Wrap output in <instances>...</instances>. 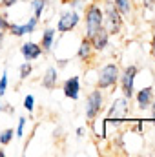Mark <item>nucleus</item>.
I'll return each mask as SVG.
<instances>
[{
    "instance_id": "1",
    "label": "nucleus",
    "mask_w": 155,
    "mask_h": 157,
    "mask_svg": "<svg viewBox=\"0 0 155 157\" xmlns=\"http://www.w3.org/2000/svg\"><path fill=\"white\" fill-rule=\"evenodd\" d=\"M102 13H104V28L106 31L115 37L122 31L124 26V17L120 15V11L115 7V4L112 0H104L102 2Z\"/></svg>"
},
{
    "instance_id": "2",
    "label": "nucleus",
    "mask_w": 155,
    "mask_h": 157,
    "mask_svg": "<svg viewBox=\"0 0 155 157\" xmlns=\"http://www.w3.org/2000/svg\"><path fill=\"white\" fill-rule=\"evenodd\" d=\"M119 75H120V68L117 62H108L104 64L99 71H97V80H95V88L106 91V90H113L119 84Z\"/></svg>"
},
{
    "instance_id": "3",
    "label": "nucleus",
    "mask_w": 155,
    "mask_h": 157,
    "mask_svg": "<svg viewBox=\"0 0 155 157\" xmlns=\"http://www.w3.org/2000/svg\"><path fill=\"white\" fill-rule=\"evenodd\" d=\"M84 37H91L93 33H97L100 28H104V13H102V6L99 4H89L84 11Z\"/></svg>"
},
{
    "instance_id": "4",
    "label": "nucleus",
    "mask_w": 155,
    "mask_h": 157,
    "mask_svg": "<svg viewBox=\"0 0 155 157\" xmlns=\"http://www.w3.org/2000/svg\"><path fill=\"white\" fill-rule=\"evenodd\" d=\"M139 75V68L135 66V64H128L122 71H120V75H119V86H120V91H122V95L126 97V99H133V95H135V78Z\"/></svg>"
},
{
    "instance_id": "5",
    "label": "nucleus",
    "mask_w": 155,
    "mask_h": 157,
    "mask_svg": "<svg viewBox=\"0 0 155 157\" xmlns=\"http://www.w3.org/2000/svg\"><path fill=\"white\" fill-rule=\"evenodd\" d=\"M104 110V91L95 88L88 93L86 97V106H84V113L88 121H93L95 117L100 115V112Z\"/></svg>"
},
{
    "instance_id": "6",
    "label": "nucleus",
    "mask_w": 155,
    "mask_h": 157,
    "mask_svg": "<svg viewBox=\"0 0 155 157\" xmlns=\"http://www.w3.org/2000/svg\"><path fill=\"white\" fill-rule=\"evenodd\" d=\"M80 20H82V17H80V13H78L77 9H66V11H62L60 13V17H59V20H57V33H71V31H75L77 29V26L80 24Z\"/></svg>"
},
{
    "instance_id": "7",
    "label": "nucleus",
    "mask_w": 155,
    "mask_h": 157,
    "mask_svg": "<svg viewBox=\"0 0 155 157\" xmlns=\"http://www.w3.org/2000/svg\"><path fill=\"white\" fill-rule=\"evenodd\" d=\"M130 115V99L115 97L112 101V106L108 108V119H126Z\"/></svg>"
},
{
    "instance_id": "8",
    "label": "nucleus",
    "mask_w": 155,
    "mask_h": 157,
    "mask_svg": "<svg viewBox=\"0 0 155 157\" xmlns=\"http://www.w3.org/2000/svg\"><path fill=\"white\" fill-rule=\"evenodd\" d=\"M135 102H137V108L139 110H148L150 106H152V102L155 101V91H153V88L152 86H142L135 95Z\"/></svg>"
},
{
    "instance_id": "9",
    "label": "nucleus",
    "mask_w": 155,
    "mask_h": 157,
    "mask_svg": "<svg viewBox=\"0 0 155 157\" xmlns=\"http://www.w3.org/2000/svg\"><path fill=\"white\" fill-rule=\"evenodd\" d=\"M20 55H22L24 60L33 62V60H39L40 57L44 55V51H42V48H40L39 42L28 40V42H24V44L20 46Z\"/></svg>"
},
{
    "instance_id": "10",
    "label": "nucleus",
    "mask_w": 155,
    "mask_h": 157,
    "mask_svg": "<svg viewBox=\"0 0 155 157\" xmlns=\"http://www.w3.org/2000/svg\"><path fill=\"white\" fill-rule=\"evenodd\" d=\"M110 39H112V35L106 31V28H100L97 33H93V35L89 37V42H91V46H93V49H95L97 53H102V51H106V48L110 46Z\"/></svg>"
},
{
    "instance_id": "11",
    "label": "nucleus",
    "mask_w": 155,
    "mask_h": 157,
    "mask_svg": "<svg viewBox=\"0 0 155 157\" xmlns=\"http://www.w3.org/2000/svg\"><path fill=\"white\" fill-rule=\"evenodd\" d=\"M62 91H64V97L66 99L77 101L78 97H80V77L73 75V77L66 78L64 84H62Z\"/></svg>"
},
{
    "instance_id": "12",
    "label": "nucleus",
    "mask_w": 155,
    "mask_h": 157,
    "mask_svg": "<svg viewBox=\"0 0 155 157\" xmlns=\"http://www.w3.org/2000/svg\"><path fill=\"white\" fill-rule=\"evenodd\" d=\"M55 40H57V29L55 28H46L42 31V35H40V42H39L42 51L49 53L53 49V46H55Z\"/></svg>"
},
{
    "instance_id": "13",
    "label": "nucleus",
    "mask_w": 155,
    "mask_h": 157,
    "mask_svg": "<svg viewBox=\"0 0 155 157\" xmlns=\"http://www.w3.org/2000/svg\"><path fill=\"white\" fill-rule=\"evenodd\" d=\"M59 84V70L55 66H49L46 68L44 75H42V88L46 90H55Z\"/></svg>"
},
{
    "instance_id": "14",
    "label": "nucleus",
    "mask_w": 155,
    "mask_h": 157,
    "mask_svg": "<svg viewBox=\"0 0 155 157\" xmlns=\"http://www.w3.org/2000/svg\"><path fill=\"white\" fill-rule=\"evenodd\" d=\"M93 53H95V49H93L89 39H88V37H82V39H80V44H78V48H77V57L80 60L86 62V60H89V59L93 57Z\"/></svg>"
},
{
    "instance_id": "15",
    "label": "nucleus",
    "mask_w": 155,
    "mask_h": 157,
    "mask_svg": "<svg viewBox=\"0 0 155 157\" xmlns=\"http://www.w3.org/2000/svg\"><path fill=\"white\" fill-rule=\"evenodd\" d=\"M115 4V7L120 11V15L124 18H130L133 15V2L135 0H112Z\"/></svg>"
},
{
    "instance_id": "16",
    "label": "nucleus",
    "mask_w": 155,
    "mask_h": 157,
    "mask_svg": "<svg viewBox=\"0 0 155 157\" xmlns=\"http://www.w3.org/2000/svg\"><path fill=\"white\" fill-rule=\"evenodd\" d=\"M91 124H93V132H95V137H97V139H106V137H108L106 122H104V121H100L99 117H95L91 121Z\"/></svg>"
},
{
    "instance_id": "17",
    "label": "nucleus",
    "mask_w": 155,
    "mask_h": 157,
    "mask_svg": "<svg viewBox=\"0 0 155 157\" xmlns=\"http://www.w3.org/2000/svg\"><path fill=\"white\" fill-rule=\"evenodd\" d=\"M46 6H47V0H31L29 2V9L33 11V15L37 18L42 17V13L46 11Z\"/></svg>"
},
{
    "instance_id": "18",
    "label": "nucleus",
    "mask_w": 155,
    "mask_h": 157,
    "mask_svg": "<svg viewBox=\"0 0 155 157\" xmlns=\"http://www.w3.org/2000/svg\"><path fill=\"white\" fill-rule=\"evenodd\" d=\"M13 137H15V130L13 128H6L0 132V144L2 146H7L13 143Z\"/></svg>"
},
{
    "instance_id": "19",
    "label": "nucleus",
    "mask_w": 155,
    "mask_h": 157,
    "mask_svg": "<svg viewBox=\"0 0 155 157\" xmlns=\"http://www.w3.org/2000/svg\"><path fill=\"white\" fill-rule=\"evenodd\" d=\"M31 71H33V64L28 62V60H24L20 64V68H18V77H20V80H26V78L31 75Z\"/></svg>"
},
{
    "instance_id": "20",
    "label": "nucleus",
    "mask_w": 155,
    "mask_h": 157,
    "mask_svg": "<svg viewBox=\"0 0 155 157\" xmlns=\"http://www.w3.org/2000/svg\"><path fill=\"white\" fill-rule=\"evenodd\" d=\"M7 31H9L13 37H17V39H20V37L26 35V28H24V24H17V22H11Z\"/></svg>"
},
{
    "instance_id": "21",
    "label": "nucleus",
    "mask_w": 155,
    "mask_h": 157,
    "mask_svg": "<svg viewBox=\"0 0 155 157\" xmlns=\"http://www.w3.org/2000/svg\"><path fill=\"white\" fill-rule=\"evenodd\" d=\"M39 22H40V18H37L35 15H33V17H29V18H28V22L24 24V28H26V35L35 33V31H37V28H39Z\"/></svg>"
},
{
    "instance_id": "22",
    "label": "nucleus",
    "mask_w": 155,
    "mask_h": 157,
    "mask_svg": "<svg viewBox=\"0 0 155 157\" xmlns=\"http://www.w3.org/2000/svg\"><path fill=\"white\" fill-rule=\"evenodd\" d=\"M26 122H28L26 117L18 119V124H17V130H15V137H18V139L24 137V133H26Z\"/></svg>"
},
{
    "instance_id": "23",
    "label": "nucleus",
    "mask_w": 155,
    "mask_h": 157,
    "mask_svg": "<svg viewBox=\"0 0 155 157\" xmlns=\"http://www.w3.org/2000/svg\"><path fill=\"white\" fill-rule=\"evenodd\" d=\"M22 104H24V110H26V112L33 113V110H35V97H33V95H26Z\"/></svg>"
},
{
    "instance_id": "24",
    "label": "nucleus",
    "mask_w": 155,
    "mask_h": 157,
    "mask_svg": "<svg viewBox=\"0 0 155 157\" xmlns=\"http://www.w3.org/2000/svg\"><path fill=\"white\" fill-rule=\"evenodd\" d=\"M7 84H9V78H7V71L4 70V71H2V77H0V97H4V95H6Z\"/></svg>"
},
{
    "instance_id": "25",
    "label": "nucleus",
    "mask_w": 155,
    "mask_h": 157,
    "mask_svg": "<svg viewBox=\"0 0 155 157\" xmlns=\"http://www.w3.org/2000/svg\"><path fill=\"white\" fill-rule=\"evenodd\" d=\"M9 17L6 15V13H0V31L2 33H7V29H9Z\"/></svg>"
},
{
    "instance_id": "26",
    "label": "nucleus",
    "mask_w": 155,
    "mask_h": 157,
    "mask_svg": "<svg viewBox=\"0 0 155 157\" xmlns=\"http://www.w3.org/2000/svg\"><path fill=\"white\" fill-rule=\"evenodd\" d=\"M68 6H70L71 9H77V11H80V9L84 7V2H82V0H68Z\"/></svg>"
},
{
    "instance_id": "27",
    "label": "nucleus",
    "mask_w": 155,
    "mask_h": 157,
    "mask_svg": "<svg viewBox=\"0 0 155 157\" xmlns=\"http://www.w3.org/2000/svg\"><path fill=\"white\" fill-rule=\"evenodd\" d=\"M17 4H18V0H0V7H4V9H11Z\"/></svg>"
},
{
    "instance_id": "28",
    "label": "nucleus",
    "mask_w": 155,
    "mask_h": 157,
    "mask_svg": "<svg viewBox=\"0 0 155 157\" xmlns=\"http://www.w3.org/2000/svg\"><path fill=\"white\" fill-rule=\"evenodd\" d=\"M144 9H153L155 7V0H141Z\"/></svg>"
},
{
    "instance_id": "29",
    "label": "nucleus",
    "mask_w": 155,
    "mask_h": 157,
    "mask_svg": "<svg viewBox=\"0 0 155 157\" xmlns=\"http://www.w3.org/2000/svg\"><path fill=\"white\" fill-rule=\"evenodd\" d=\"M84 133H86V128H84V126H78V128H77V137H78V139H82V137H84Z\"/></svg>"
},
{
    "instance_id": "30",
    "label": "nucleus",
    "mask_w": 155,
    "mask_h": 157,
    "mask_svg": "<svg viewBox=\"0 0 155 157\" xmlns=\"http://www.w3.org/2000/svg\"><path fill=\"white\" fill-rule=\"evenodd\" d=\"M148 110H150V112H152V117L155 119V101H153V102H152V106H150V108H148Z\"/></svg>"
},
{
    "instance_id": "31",
    "label": "nucleus",
    "mask_w": 155,
    "mask_h": 157,
    "mask_svg": "<svg viewBox=\"0 0 155 157\" xmlns=\"http://www.w3.org/2000/svg\"><path fill=\"white\" fill-rule=\"evenodd\" d=\"M152 29H153V35H155V7H153V17H152Z\"/></svg>"
},
{
    "instance_id": "32",
    "label": "nucleus",
    "mask_w": 155,
    "mask_h": 157,
    "mask_svg": "<svg viewBox=\"0 0 155 157\" xmlns=\"http://www.w3.org/2000/svg\"><path fill=\"white\" fill-rule=\"evenodd\" d=\"M4 35H6V33L0 31V49H2V46H4Z\"/></svg>"
},
{
    "instance_id": "33",
    "label": "nucleus",
    "mask_w": 155,
    "mask_h": 157,
    "mask_svg": "<svg viewBox=\"0 0 155 157\" xmlns=\"http://www.w3.org/2000/svg\"><path fill=\"white\" fill-rule=\"evenodd\" d=\"M0 157H6V152H4L2 148H0Z\"/></svg>"
},
{
    "instance_id": "34",
    "label": "nucleus",
    "mask_w": 155,
    "mask_h": 157,
    "mask_svg": "<svg viewBox=\"0 0 155 157\" xmlns=\"http://www.w3.org/2000/svg\"><path fill=\"white\" fill-rule=\"evenodd\" d=\"M2 112H4V104L0 102V113H2Z\"/></svg>"
},
{
    "instance_id": "35",
    "label": "nucleus",
    "mask_w": 155,
    "mask_h": 157,
    "mask_svg": "<svg viewBox=\"0 0 155 157\" xmlns=\"http://www.w3.org/2000/svg\"><path fill=\"white\" fill-rule=\"evenodd\" d=\"M47 2H49V0H47Z\"/></svg>"
}]
</instances>
